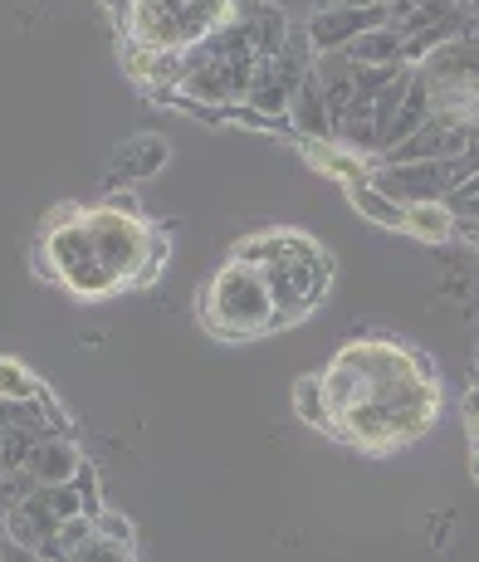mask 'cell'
<instances>
[{
    "mask_svg": "<svg viewBox=\"0 0 479 562\" xmlns=\"http://www.w3.org/2000/svg\"><path fill=\"white\" fill-rule=\"evenodd\" d=\"M152 240L157 231L143 215L93 205V211L49 215V231L35 250L49 259V284H64L79 299H108L127 284H147Z\"/></svg>",
    "mask_w": 479,
    "mask_h": 562,
    "instance_id": "cell-1",
    "label": "cell"
},
{
    "mask_svg": "<svg viewBox=\"0 0 479 562\" xmlns=\"http://www.w3.org/2000/svg\"><path fill=\"white\" fill-rule=\"evenodd\" d=\"M201 318H205V328L221 333V338H255V333L279 328L265 269L225 259V269L211 279V289H205V299H201Z\"/></svg>",
    "mask_w": 479,
    "mask_h": 562,
    "instance_id": "cell-2",
    "label": "cell"
},
{
    "mask_svg": "<svg viewBox=\"0 0 479 562\" xmlns=\"http://www.w3.org/2000/svg\"><path fill=\"white\" fill-rule=\"evenodd\" d=\"M328 279H333V259L309 235L285 231V250H279L275 265H265V284H269V299H275L279 328L309 318L319 308V299L328 294Z\"/></svg>",
    "mask_w": 479,
    "mask_h": 562,
    "instance_id": "cell-3",
    "label": "cell"
},
{
    "mask_svg": "<svg viewBox=\"0 0 479 562\" xmlns=\"http://www.w3.org/2000/svg\"><path fill=\"white\" fill-rule=\"evenodd\" d=\"M460 181H470V167L465 157H445V161H401V167H387L377 161L372 187L387 191L397 205H426V201H445Z\"/></svg>",
    "mask_w": 479,
    "mask_h": 562,
    "instance_id": "cell-4",
    "label": "cell"
},
{
    "mask_svg": "<svg viewBox=\"0 0 479 562\" xmlns=\"http://www.w3.org/2000/svg\"><path fill=\"white\" fill-rule=\"evenodd\" d=\"M377 25H391V5H323L303 20L313 40V54H337L347 49L353 40H363L367 30Z\"/></svg>",
    "mask_w": 479,
    "mask_h": 562,
    "instance_id": "cell-5",
    "label": "cell"
},
{
    "mask_svg": "<svg viewBox=\"0 0 479 562\" xmlns=\"http://www.w3.org/2000/svg\"><path fill=\"white\" fill-rule=\"evenodd\" d=\"M249 74H255V59H211V64H196L177 93L205 108H235L249 93Z\"/></svg>",
    "mask_w": 479,
    "mask_h": 562,
    "instance_id": "cell-6",
    "label": "cell"
},
{
    "mask_svg": "<svg viewBox=\"0 0 479 562\" xmlns=\"http://www.w3.org/2000/svg\"><path fill=\"white\" fill-rule=\"evenodd\" d=\"M289 133L299 137H319V143H333L337 127H333V113H328V93H323L319 74H303V83L293 89L289 99Z\"/></svg>",
    "mask_w": 479,
    "mask_h": 562,
    "instance_id": "cell-7",
    "label": "cell"
},
{
    "mask_svg": "<svg viewBox=\"0 0 479 562\" xmlns=\"http://www.w3.org/2000/svg\"><path fill=\"white\" fill-rule=\"evenodd\" d=\"M30 470H35L40 484H69L74 474L83 470V456H79V446H74V436H49L45 446L35 450Z\"/></svg>",
    "mask_w": 479,
    "mask_h": 562,
    "instance_id": "cell-8",
    "label": "cell"
},
{
    "mask_svg": "<svg viewBox=\"0 0 479 562\" xmlns=\"http://www.w3.org/2000/svg\"><path fill=\"white\" fill-rule=\"evenodd\" d=\"M167 143L161 137H133V143L123 147V153L113 157V181H143V177H157L161 167H167Z\"/></svg>",
    "mask_w": 479,
    "mask_h": 562,
    "instance_id": "cell-9",
    "label": "cell"
},
{
    "mask_svg": "<svg viewBox=\"0 0 479 562\" xmlns=\"http://www.w3.org/2000/svg\"><path fill=\"white\" fill-rule=\"evenodd\" d=\"M406 235L421 245H445L450 235H460V221L450 215L445 201H426V205H406Z\"/></svg>",
    "mask_w": 479,
    "mask_h": 562,
    "instance_id": "cell-10",
    "label": "cell"
},
{
    "mask_svg": "<svg viewBox=\"0 0 479 562\" xmlns=\"http://www.w3.org/2000/svg\"><path fill=\"white\" fill-rule=\"evenodd\" d=\"M343 54L353 64H406V35L397 25H377L363 40H353Z\"/></svg>",
    "mask_w": 479,
    "mask_h": 562,
    "instance_id": "cell-11",
    "label": "cell"
},
{
    "mask_svg": "<svg viewBox=\"0 0 479 562\" xmlns=\"http://www.w3.org/2000/svg\"><path fill=\"white\" fill-rule=\"evenodd\" d=\"M347 201H353L367 221L387 225V231H406V205H397L387 191H377L372 177H367V181H347Z\"/></svg>",
    "mask_w": 479,
    "mask_h": 562,
    "instance_id": "cell-12",
    "label": "cell"
},
{
    "mask_svg": "<svg viewBox=\"0 0 479 562\" xmlns=\"http://www.w3.org/2000/svg\"><path fill=\"white\" fill-rule=\"evenodd\" d=\"M293 411H299V420H309L313 430H333V411H328V396H323V376H299V386H293Z\"/></svg>",
    "mask_w": 479,
    "mask_h": 562,
    "instance_id": "cell-13",
    "label": "cell"
},
{
    "mask_svg": "<svg viewBox=\"0 0 479 562\" xmlns=\"http://www.w3.org/2000/svg\"><path fill=\"white\" fill-rule=\"evenodd\" d=\"M69 562H133V543H118V538H103L93 528V538H83L69 553Z\"/></svg>",
    "mask_w": 479,
    "mask_h": 562,
    "instance_id": "cell-14",
    "label": "cell"
},
{
    "mask_svg": "<svg viewBox=\"0 0 479 562\" xmlns=\"http://www.w3.org/2000/svg\"><path fill=\"white\" fill-rule=\"evenodd\" d=\"M0 396H5V402H30V396H45V386H40L20 362L0 358Z\"/></svg>",
    "mask_w": 479,
    "mask_h": 562,
    "instance_id": "cell-15",
    "label": "cell"
},
{
    "mask_svg": "<svg viewBox=\"0 0 479 562\" xmlns=\"http://www.w3.org/2000/svg\"><path fill=\"white\" fill-rule=\"evenodd\" d=\"M35 490H40L35 470H5V474H0V509H5V514H15L20 504H25Z\"/></svg>",
    "mask_w": 479,
    "mask_h": 562,
    "instance_id": "cell-16",
    "label": "cell"
},
{
    "mask_svg": "<svg viewBox=\"0 0 479 562\" xmlns=\"http://www.w3.org/2000/svg\"><path fill=\"white\" fill-rule=\"evenodd\" d=\"M445 205H450V215L460 221V235L479 231V196H450Z\"/></svg>",
    "mask_w": 479,
    "mask_h": 562,
    "instance_id": "cell-17",
    "label": "cell"
},
{
    "mask_svg": "<svg viewBox=\"0 0 479 562\" xmlns=\"http://www.w3.org/2000/svg\"><path fill=\"white\" fill-rule=\"evenodd\" d=\"M98 533H103V538H118V543H133V533H127V524H123V518H118V514H98Z\"/></svg>",
    "mask_w": 479,
    "mask_h": 562,
    "instance_id": "cell-18",
    "label": "cell"
},
{
    "mask_svg": "<svg viewBox=\"0 0 479 562\" xmlns=\"http://www.w3.org/2000/svg\"><path fill=\"white\" fill-rule=\"evenodd\" d=\"M103 205H108V211H118V215H143V201H137L133 191H113Z\"/></svg>",
    "mask_w": 479,
    "mask_h": 562,
    "instance_id": "cell-19",
    "label": "cell"
},
{
    "mask_svg": "<svg viewBox=\"0 0 479 562\" xmlns=\"http://www.w3.org/2000/svg\"><path fill=\"white\" fill-rule=\"evenodd\" d=\"M0 562H45L35 553V548H25V543H15V538H10L5 548H0Z\"/></svg>",
    "mask_w": 479,
    "mask_h": 562,
    "instance_id": "cell-20",
    "label": "cell"
},
{
    "mask_svg": "<svg viewBox=\"0 0 479 562\" xmlns=\"http://www.w3.org/2000/svg\"><path fill=\"white\" fill-rule=\"evenodd\" d=\"M450 196H479V171H475V177H470V181H460V187H455V191H450ZM450 196H445V201H450Z\"/></svg>",
    "mask_w": 479,
    "mask_h": 562,
    "instance_id": "cell-21",
    "label": "cell"
},
{
    "mask_svg": "<svg viewBox=\"0 0 479 562\" xmlns=\"http://www.w3.org/2000/svg\"><path fill=\"white\" fill-rule=\"evenodd\" d=\"M323 5H377V0H319L313 10H323Z\"/></svg>",
    "mask_w": 479,
    "mask_h": 562,
    "instance_id": "cell-22",
    "label": "cell"
},
{
    "mask_svg": "<svg viewBox=\"0 0 479 562\" xmlns=\"http://www.w3.org/2000/svg\"><path fill=\"white\" fill-rule=\"evenodd\" d=\"M103 5H108V10H113V15H118V20H123V15H127V5H133V0H103Z\"/></svg>",
    "mask_w": 479,
    "mask_h": 562,
    "instance_id": "cell-23",
    "label": "cell"
},
{
    "mask_svg": "<svg viewBox=\"0 0 479 562\" xmlns=\"http://www.w3.org/2000/svg\"><path fill=\"white\" fill-rule=\"evenodd\" d=\"M5 543H10V514L0 509V548H5Z\"/></svg>",
    "mask_w": 479,
    "mask_h": 562,
    "instance_id": "cell-24",
    "label": "cell"
},
{
    "mask_svg": "<svg viewBox=\"0 0 479 562\" xmlns=\"http://www.w3.org/2000/svg\"><path fill=\"white\" fill-rule=\"evenodd\" d=\"M470 474H475V484H479V436H475V446H470Z\"/></svg>",
    "mask_w": 479,
    "mask_h": 562,
    "instance_id": "cell-25",
    "label": "cell"
}]
</instances>
